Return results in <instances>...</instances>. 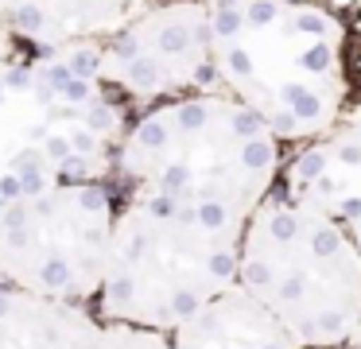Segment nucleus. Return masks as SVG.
<instances>
[{"label": "nucleus", "instance_id": "13", "mask_svg": "<svg viewBox=\"0 0 361 349\" xmlns=\"http://www.w3.org/2000/svg\"><path fill=\"white\" fill-rule=\"evenodd\" d=\"M350 4H353V8H357V12H361V0H350Z\"/></svg>", "mask_w": 361, "mask_h": 349}, {"label": "nucleus", "instance_id": "9", "mask_svg": "<svg viewBox=\"0 0 361 349\" xmlns=\"http://www.w3.org/2000/svg\"><path fill=\"white\" fill-rule=\"evenodd\" d=\"M171 349H299L245 287H229L167 333Z\"/></svg>", "mask_w": 361, "mask_h": 349}, {"label": "nucleus", "instance_id": "3", "mask_svg": "<svg viewBox=\"0 0 361 349\" xmlns=\"http://www.w3.org/2000/svg\"><path fill=\"white\" fill-rule=\"evenodd\" d=\"M237 287L299 349H350L361 322V256L319 206L272 190L241 229Z\"/></svg>", "mask_w": 361, "mask_h": 349}, {"label": "nucleus", "instance_id": "11", "mask_svg": "<svg viewBox=\"0 0 361 349\" xmlns=\"http://www.w3.org/2000/svg\"><path fill=\"white\" fill-rule=\"evenodd\" d=\"M90 349H171V345H167V333L140 330V326H121V322H102Z\"/></svg>", "mask_w": 361, "mask_h": 349}, {"label": "nucleus", "instance_id": "6", "mask_svg": "<svg viewBox=\"0 0 361 349\" xmlns=\"http://www.w3.org/2000/svg\"><path fill=\"white\" fill-rule=\"evenodd\" d=\"M90 74L97 85H109L140 105L218 90L206 0L148 4L125 27L94 43Z\"/></svg>", "mask_w": 361, "mask_h": 349}, {"label": "nucleus", "instance_id": "12", "mask_svg": "<svg viewBox=\"0 0 361 349\" xmlns=\"http://www.w3.org/2000/svg\"><path fill=\"white\" fill-rule=\"evenodd\" d=\"M307 4H330V0H307Z\"/></svg>", "mask_w": 361, "mask_h": 349}, {"label": "nucleus", "instance_id": "4", "mask_svg": "<svg viewBox=\"0 0 361 349\" xmlns=\"http://www.w3.org/2000/svg\"><path fill=\"white\" fill-rule=\"evenodd\" d=\"M237 248L241 233L121 198L90 307L97 322L171 333L237 283Z\"/></svg>", "mask_w": 361, "mask_h": 349}, {"label": "nucleus", "instance_id": "8", "mask_svg": "<svg viewBox=\"0 0 361 349\" xmlns=\"http://www.w3.org/2000/svg\"><path fill=\"white\" fill-rule=\"evenodd\" d=\"M156 0H0L4 23L35 51L94 47Z\"/></svg>", "mask_w": 361, "mask_h": 349}, {"label": "nucleus", "instance_id": "7", "mask_svg": "<svg viewBox=\"0 0 361 349\" xmlns=\"http://www.w3.org/2000/svg\"><path fill=\"white\" fill-rule=\"evenodd\" d=\"M276 190L334 217L361 256V113H342L322 136L299 144V152L283 159ZM350 349H361V322Z\"/></svg>", "mask_w": 361, "mask_h": 349}, {"label": "nucleus", "instance_id": "2", "mask_svg": "<svg viewBox=\"0 0 361 349\" xmlns=\"http://www.w3.org/2000/svg\"><path fill=\"white\" fill-rule=\"evenodd\" d=\"M218 90L280 144H307L345 113V23L307 0H206Z\"/></svg>", "mask_w": 361, "mask_h": 349}, {"label": "nucleus", "instance_id": "10", "mask_svg": "<svg viewBox=\"0 0 361 349\" xmlns=\"http://www.w3.org/2000/svg\"><path fill=\"white\" fill-rule=\"evenodd\" d=\"M97 326L94 307L0 283V349H90Z\"/></svg>", "mask_w": 361, "mask_h": 349}, {"label": "nucleus", "instance_id": "5", "mask_svg": "<svg viewBox=\"0 0 361 349\" xmlns=\"http://www.w3.org/2000/svg\"><path fill=\"white\" fill-rule=\"evenodd\" d=\"M117 221V194L97 178H71L0 206V283L90 307Z\"/></svg>", "mask_w": 361, "mask_h": 349}, {"label": "nucleus", "instance_id": "1", "mask_svg": "<svg viewBox=\"0 0 361 349\" xmlns=\"http://www.w3.org/2000/svg\"><path fill=\"white\" fill-rule=\"evenodd\" d=\"M117 171L125 202L241 233L280 183L283 144L237 97L202 90L144 109L121 136Z\"/></svg>", "mask_w": 361, "mask_h": 349}]
</instances>
